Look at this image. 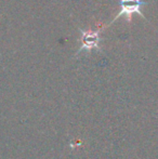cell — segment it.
<instances>
[{
	"label": "cell",
	"mask_w": 158,
	"mask_h": 159,
	"mask_svg": "<svg viewBox=\"0 0 158 159\" xmlns=\"http://www.w3.org/2000/svg\"><path fill=\"white\" fill-rule=\"evenodd\" d=\"M107 27V25H101L100 24L99 27L95 30H82L79 28L80 32V47L77 51V53L75 54V57H77L80 54L81 51H86V52H90L91 50L95 49L97 51H101V41L103 40V38L101 37V33L103 32L105 28Z\"/></svg>",
	"instance_id": "6da1fadb"
},
{
	"label": "cell",
	"mask_w": 158,
	"mask_h": 159,
	"mask_svg": "<svg viewBox=\"0 0 158 159\" xmlns=\"http://www.w3.org/2000/svg\"><path fill=\"white\" fill-rule=\"evenodd\" d=\"M119 4H120L119 13L112 20V22L108 24L107 27L112 25L113 23H115V22H116L120 16H122V15L126 16L127 24L130 25V24L132 23V16H133L134 13L139 14L140 16H142V19H144L146 22H148L147 19H146V16L143 14V12H142V7L147 6L148 2L141 1V0H120Z\"/></svg>",
	"instance_id": "7a4b0ae2"
}]
</instances>
